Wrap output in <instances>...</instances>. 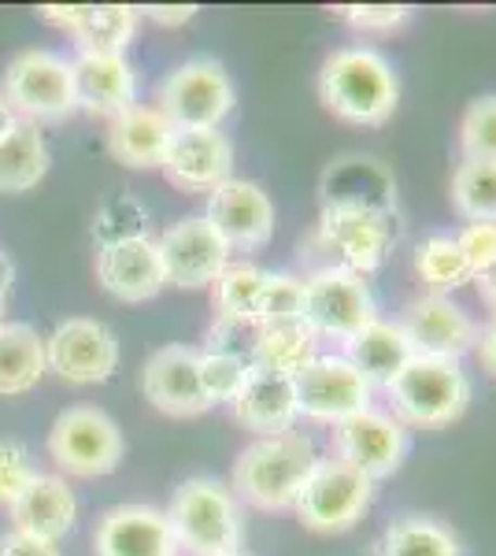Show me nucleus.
Listing matches in <instances>:
<instances>
[{"label": "nucleus", "instance_id": "obj_1", "mask_svg": "<svg viewBox=\"0 0 496 556\" xmlns=\"http://www.w3.org/2000/svg\"><path fill=\"white\" fill-rule=\"evenodd\" d=\"M319 97L338 119L382 127L400 101V78L371 45H345L319 67Z\"/></svg>", "mask_w": 496, "mask_h": 556}, {"label": "nucleus", "instance_id": "obj_2", "mask_svg": "<svg viewBox=\"0 0 496 556\" xmlns=\"http://www.w3.org/2000/svg\"><path fill=\"white\" fill-rule=\"evenodd\" d=\"M319 450L308 434L285 430V434L256 438L233 464V493L238 501L264 508V513H282L293 508L301 497L304 482L319 468Z\"/></svg>", "mask_w": 496, "mask_h": 556}, {"label": "nucleus", "instance_id": "obj_3", "mask_svg": "<svg viewBox=\"0 0 496 556\" xmlns=\"http://www.w3.org/2000/svg\"><path fill=\"white\" fill-rule=\"evenodd\" d=\"M170 531H175L178 549L193 556H227L241 553L245 542V516H241V501L227 482L207 479H186L175 490L167 505Z\"/></svg>", "mask_w": 496, "mask_h": 556}, {"label": "nucleus", "instance_id": "obj_4", "mask_svg": "<svg viewBox=\"0 0 496 556\" xmlns=\"http://www.w3.org/2000/svg\"><path fill=\"white\" fill-rule=\"evenodd\" d=\"M0 97L20 123H60L78 112L71 60L52 49H23L0 75Z\"/></svg>", "mask_w": 496, "mask_h": 556}, {"label": "nucleus", "instance_id": "obj_5", "mask_svg": "<svg viewBox=\"0 0 496 556\" xmlns=\"http://www.w3.org/2000/svg\"><path fill=\"white\" fill-rule=\"evenodd\" d=\"M385 390L393 397V416L404 427H448L471 405L467 371L459 361H437V356H411V364Z\"/></svg>", "mask_w": 496, "mask_h": 556}, {"label": "nucleus", "instance_id": "obj_6", "mask_svg": "<svg viewBox=\"0 0 496 556\" xmlns=\"http://www.w3.org/2000/svg\"><path fill=\"white\" fill-rule=\"evenodd\" d=\"M319 241L330 256H338V267L367 278L390 260L396 245L393 212L359 201H327L319 219Z\"/></svg>", "mask_w": 496, "mask_h": 556}, {"label": "nucleus", "instance_id": "obj_7", "mask_svg": "<svg viewBox=\"0 0 496 556\" xmlns=\"http://www.w3.org/2000/svg\"><path fill=\"white\" fill-rule=\"evenodd\" d=\"M233 83L227 67L212 56H193L178 64L160 83L156 108L175 130H219V123L233 112Z\"/></svg>", "mask_w": 496, "mask_h": 556}, {"label": "nucleus", "instance_id": "obj_8", "mask_svg": "<svg viewBox=\"0 0 496 556\" xmlns=\"http://www.w3.org/2000/svg\"><path fill=\"white\" fill-rule=\"evenodd\" d=\"M126 453L123 430L104 408L71 405L49 430V456L60 471L75 479H101L119 468Z\"/></svg>", "mask_w": 496, "mask_h": 556}, {"label": "nucleus", "instance_id": "obj_9", "mask_svg": "<svg viewBox=\"0 0 496 556\" xmlns=\"http://www.w3.org/2000/svg\"><path fill=\"white\" fill-rule=\"evenodd\" d=\"M378 319L371 286L338 264H327L304 278V323L315 338L348 342L352 334Z\"/></svg>", "mask_w": 496, "mask_h": 556}, {"label": "nucleus", "instance_id": "obj_10", "mask_svg": "<svg viewBox=\"0 0 496 556\" xmlns=\"http://www.w3.org/2000/svg\"><path fill=\"white\" fill-rule=\"evenodd\" d=\"M371 501H374V482L333 456V460H319V468L304 482L293 513L308 531L338 534L356 527L367 508H371Z\"/></svg>", "mask_w": 496, "mask_h": 556}, {"label": "nucleus", "instance_id": "obj_11", "mask_svg": "<svg viewBox=\"0 0 496 556\" xmlns=\"http://www.w3.org/2000/svg\"><path fill=\"white\" fill-rule=\"evenodd\" d=\"M44 364L71 386L107 382L119 367V338L101 319L71 316L44 338Z\"/></svg>", "mask_w": 496, "mask_h": 556}, {"label": "nucleus", "instance_id": "obj_12", "mask_svg": "<svg viewBox=\"0 0 496 556\" xmlns=\"http://www.w3.org/2000/svg\"><path fill=\"white\" fill-rule=\"evenodd\" d=\"M293 386H296V408H301V416L319 419V424L330 427L345 424V419L371 408V393H374V386L345 356H333V353L315 356L293 379Z\"/></svg>", "mask_w": 496, "mask_h": 556}, {"label": "nucleus", "instance_id": "obj_13", "mask_svg": "<svg viewBox=\"0 0 496 556\" xmlns=\"http://www.w3.org/2000/svg\"><path fill=\"white\" fill-rule=\"evenodd\" d=\"M160 260H164L167 286L178 290H204L215 286V278L227 271L230 249L219 238V230L204 219V215H186V219L170 223L164 235L156 238Z\"/></svg>", "mask_w": 496, "mask_h": 556}, {"label": "nucleus", "instance_id": "obj_14", "mask_svg": "<svg viewBox=\"0 0 496 556\" xmlns=\"http://www.w3.org/2000/svg\"><path fill=\"white\" fill-rule=\"evenodd\" d=\"M338 438V460H345L348 468L367 475L371 482L390 479L408 456V427L393 416V412L367 408L359 416L345 419L333 430Z\"/></svg>", "mask_w": 496, "mask_h": 556}, {"label": "nucleus", "instance_id": "obj_15", "mask_svg": "<svg viewBox=\"0 0 496 556\" xmlns=\"http://www.w3.org/2000/svg\"><path fill=\"white\" fill-rule=\"evenodd\" d=\"M204 219L219 230L230 253H256L275 235V201L259 182L230 178L215 193H207Z\"/></svg>", "mask_w": 496, "mask_h": 556}, {"label": "nucleus", "instance_id": "obj_16", "mask_svg": "<svg viewBox=\"0 0 496 556\" xmlns=\"http://www.w3.org/2000/svg\"><path fill=\"white\" fill-rule=\"evenodd\" d=\"M201 353L189 345H164L145 361L141 371V393L152 408H160L164 416L189 419L204 416L212 408V401L204 397L201 386Z\"/></svg>", "mask_w": 496, "mask_h": 556}, {"label": "nucleus", "instance_id": "obj_17", "mask_svg": "<svg viewBox=\"0 0 496 556\" xmlns=\"http://www.w3.org/2000/svg\"><path fill=\"white\" fill-rule=\"evenodd\" d=\"M160 172L182 193H215L233 178V146L222 130H175Z\"/></svg>", "mask_w": 496, "mask_h": 556}, {"label": "nucleus", "instance_id": "obj_18", "mask_svg": "<svg viewBox=\"0 0 496 556\" xmlns=\"http://www.w3.org/2000/svg\"><path fill=\"white\" fill-rule=\"evenodd\" d=\"M44 23L60 26L75 38L78 52H112L126 56V45L138 34L141 8L133 4H44L38 8Z\"/></svg>", "mask_w": 496, "mask_h": 556}, {"label": "nucleus", "instance_id": "obj_19", "mask_svg": "<svg viewBox=\"0 0 496 556\" xmlns=\"http://www.w3.org/2000/svg\"><path fill=\"white\" fill-rule=\"evenodd\" d=\"M97 556H178L167 513L152 505H115L97 519Z\"/></svg>", "mask_w": 496, "mask_h": 556}, {"label": "nucleus", "instance_id": "obj_20", "mask_svg": "<svg viewBox=\"0 0 496 556\" xmlns=\"http://www.w3.org/2000/svg\"><path fill=\"white\" fill-rule=\"evenodd\" d=\"M411 338L415 356H437V361H459L467 349L478 342V327L467 316V308H459L453 298H427L411 301L408 316L400 323Z\"/></svg>", "mask_w": 496, "mask_h": 556}, {"label": "nucleus", "instance_id": "obj_21", "mask_svg": "<svg viewBox=\"0 0 496 556\" xmlns=\"http://www.w3.org/2000/svg\"><path fill=\"white\" fill-rule=\"evenodd\" d=\"M97 282L123 304L152 301L167 286L164 260H160L156 238L123 241V245L97 249Z\"/></svg>", "mask_w": 496, "mask_h": 556}, {"label": "nucleus", "instance_id": "obj_22", "mask_svg": "<svg viewBox=\"0 0 496 556\" xmlns=\"http://www.w3.org/2000/svg\"><path fill=\"white\" fill-rule=\"evenodd\" d=\"M8 516H12L15 534L60 545L63 538L75 531L78 497L63 475H38V479L23 490V497L8 508Z\"/></svg>", "mask_w": 496, "mask_h": 556}, {"label": "nucleus", "instance_id": "obj_23", "mask_svg": "<svg viewBox=\"0 0 496 556\" xmlns=\"http://www.w3.org/2000/svg\"><path fill=\"white\" fill-rule=\"evenodd\" d=\"M71 71H75V101L82 112L115 119L126 108H133L138 75H133L126 56H112V52H78V56L71 60Z\"/></svg>", "mask_w": 496, "mask_h": 556}, {"label": "nucleus", "instance_id": "obj_24", "mask_svg": "<svg viewBox=\"0 0 496 556\" xmlns=\"http://www.w3.org/2000/svg\"><path fill=\"white\" fill-rule=\"evenodd\" d=\"M170 138H175V127L156 104H133L107 123V152L133 172L164 164Z\"/></svg>", "mask_w": 496, "mask_h": 556}, {"label": "nucleus", "instance_id": "obj_25", "mask_svg": "<svg viewBox=\"0 0 496 556\" xmlns=\"http://www.w3.org/2000/svg\"><path fill=\"white\" fill-rule=\"evenodd\" d=\"M230 408H233V416H238V424L259 438L285 434V430H293V424L301 419L293 379L256 371V367L249 371V379L241 386L238 397H233Z\"/></svg>", "mask_w": 496, "mask_h": 556}, {"label": "nucleus", "instance_id": "obj_26", "mask_svg": "<svg viewBox=\"0 0 496 556\" xmlns=\"http://www.w3.org/2000/svg\"><path fill=\"white\" fill-rule=\"evenodd\" d=\"M411 356L415 349L408 330L390 319H371L345 342V361L371 386H390L411 364Z\"/></svg>", "mask_w": 496, "mask_h": 556}, {"label": "nucleus", "instance_id": "obj_27", "mask_svg": "<svg viewBox=\"0 0 496 556\" xmlns=\"http://www.w3.org/2000/svg\"><path fill=\"white\" fill-rule=\"evenodd\" d=\"M315 356H319V338L311 334L304 319L264 323V327H256V338L249 345V367L267 375H285V379H296Z\"/></svg>", "mask_w": 496, "mask_h": 556}, {"label": "nucleus", "instance_id": "obj_28", "mask_svg": "<svg viewBox=\"0 0 496 556\" xmlns=\"http://www.w3.org/2000/svg\"><path fill=\"white\" fill-rule=\"evenodd\" d=\"M49 364H44V338L38 327L20 319L0 323V397H23L38 390Z\"/></svg>", "mask_w": 496, "mask_h": 556}, {"label": "nucleus", "instance_id": "obj_29", "mask_svg": "<svg viewBox=\"0 0 496 556\" xmlns=\"http://www.w3.org/2000/svg\"><path fill=\"white\" fill-rule=\"evenodd\" d=\"M49 146L34 123H15L8 138H0V193H26L49 175Z\"/></svg>", "mask_w": 496, "mask_h": 556}, {"label": "nucleus", "instance_id": "obj_30", "mask_svg": "<svg viewBox=\"0 0 496 556\" xmlns=\"http://www.w3.org/2000/svg\"><path fill=\"white\" fill-rule=\"evenodd\" d=\"M378 556H463V545L434 516H400L378 538Z\"/></svg>", "mask_w": 496, "mask_h": 556}, {"label": "nucleus", "instance_id": "obj_31", "mask_svg": "<svg viewBox=\"0 0 496 556\" xmlns=\"http://www.w3.org/2000/svg\"><path fill=\"white\" fill-rule=\"evenodd\" d=\"M264 282H267V271L249 260H238V264H227V271L215 278V293H212V304H215V319L219 323H256V304H259V293H264Z\"/></svg>", "mask_w": 496, "mask_h": 556}, {"label": "nucleus", "instance_id": "obj_32", "mask_svg": "<svg viewBox=\"0 0 496 556\" xmlns=\"http://www.w3.org/2000/svg\"><path fill=\"white\" fill-rule=\"evenodd\" d=\"M415 271H419L427 290L437 293V298H448L459 286L474 282L471 264L459 253V241L453 235H430L427 241H419V249H415Z\"/></svg>", "mask_w": 496, "mask_h": 556}, {"label": "nucleus", "instance_id": "obj_33", "mask_svg": "<svg viewBox=\"0 0 496 556\" xmlns=\"http://www.w3.org/2000/svg\"><path fill=\"white\" fill-rule=\"evenodd\" d=\"M152 238V215L138 197L130 193H112L93 215V241L97 249L123 245V241Z\"/></svg>", "mask_w": 496, "mask_h": 556}, {"label": "nucleus", "instance_id": "obj_34", "mask_svg": "<svg viewBox=\"0 0 496 556\" xmlns=\"http://www.w3.org/2000/svg\"><path fill=\"white\" fill-rule=\"evenodd\" d=\"M453 204L467 223H496V164L493 160H463L453 175Z\"/></svg>", "mask_w": 496, "mask_h": 556}, {"label": "nucleus", "instance_id": "obj_35", "mask_svg": "<svg viewBox=\"0 0 496 556\" xmlns=\"http://www.w3.org/2000/svg\"><path fill=\"white\" fill-rule=\"evenodd\" d=\"M201 386L204 397L215 405H233V397L241 393V386L249 379V361L238 353H222V349H204L201 353Z\"/></svg>", "mask_w": 496, "mask_h": 556}, {"label": "nucleus", "instance_id": "obj_36", "mask_svg": "<svg viewBox=\"0 0 496 556\" xmlns=\"http://www.w3.org/2000/svg\"><path fill=\"white\" fill-rule=\"evenodd\" d=\"M304 319V278L285 271H267L264 293L256 304V323H293Z\"/></svg>", "mask_w": 496, "mask_h": 556}, {"label": "nucleus", "instance_id": "obj_37", "mask_svg": "<svg viewBox=\"0 0 496 556\" xmlns=\"http://www.w3.org/2000/svg\"><path fill=\"white\" fill-rule=\"evenodd\" d=\"M459 146L463 160H493L496 164V93L478 97L459 123Z\"/></svg>", "mask_w": 496, "mask_h": 556}, {"label": "nucleus", "instance_id": "obj_38", "mask_svg": "<svg viewBox=\"0 0 496 556\" xmlns=\"http://www.w3.org/2000/svg\"><path fill=\"white\" fill-rule=\"evenodd\" d=\"M34 456L15 438H0V508H12L23 497V490L38 479Z\"/></svg>", "mask_w": 496, "mask_h": 556}, {"label": "nucleus", "instance_id": "obj_39", "mask_svg": "<svg viewBox=\"0 0 496 556\" xmlns=\"http://www.w3.org/2000/svg\"><path fill=\"white\" fill-rule=\"evenodd\" d=\"M348 26L364 34H390V30H400L404 23L411 20V8L408 4H348L341 8Z\"/></svg>", "mask_w": 496, "mask_h": 556}, {"label": "nucleus", "instance_id": "obj_40", "mask_svg": "<svg viewBox=\"0 0 496 556\" xmlns=\"http://www.w3.org/2000/svg\"><path fill=\"white\" fill-rule=\"evenodd\" d=\"M459 241V253L467 256L474 275H482L485 267L496 264V223L493 219H482V223H467L463 230L456 235Z\"/></svg>", "mask_w": 496, "mask_h": 556}, {"label": "nucleus", "instance_id": "obj_41", "mask_svg": "<svg viewBox=\"0 0 496 556\" xmlns=\"http://www.w3.org/2000/svg\"><path fill=\"white\" fill-rule=\"evenodd\" d=\"M0 556H60L56 545L38 542V538H26V534H4L0 538Z\"/></svg>", "mask_w": 496, "mask_h": 556}, {"label": "nucleus", "instance_id": "obj_42", "mask_svg": "<svg viewBox=\"0 0 496 556\" xmlns=\"http://www.w3.org/2000/svg\"><path fill=\"white\" fill-rule=\"evenodd\" d=\"M145 15L156 26H186L196 15V4H152L145 8Z\"/></svg>", "mask_w": 496, "mask_h": 556}, {"label": "nucleus", "instance_id": "obj_43", "mask_svg": "<svg viewBox=\"0 0 496 556\" xmlns=\"http://www.w3.org/2000/svg\"><path fill=\"white\" fill-rule=\"evenodd\" d=\"M478 356H482V364H485V371H493L496 375V316L485 323V330L478 334Z\"/></svg>", "mask_w": 496, "mask_h": 556}, {"label": "nucleus", "instance_id": "obj_44", "mask_svg": "<svg viewBox=\"0 0 496 556\" xmlns=\"http://www.w3.org/2000/svg\"><path fill=\"white\" fill-rule=\"evenodd\" d=\"M12 282H15V264L8 260V253H0V308H4L8 293H12Z\"/></svg>", "mask_w": 496, "mask_h": 556}, {"label": "nucleus", "instance_id": "obj_45", "mask_svg": "<svg viewBox=\"0 0 496 556\" xmlns=\"http://www.w3.org/2000/svg\"><path fill=\"white\" fill-rule=\"evenodd\" d=\"M474 282H478V290H482V298L496 308V264L485 267L482 275H474Z\"/></svg>", "mask_w": 496, "mask_h": 556}, {"label": "nucleus", "instance_id": "obj_46", "mask_svg": "<svg viewBox=\"0 0 496 556\" xmlns=\"http://www.w3.org/2000/svg\"><path fill=\"white\" fill-rule=\"evenodd\" d=\"M15 115H12V108L4 104V97H0V138H8V134H12V127H15Z\"/></svg>", "mask_w": 496, "mask_h": 556}, {"label": "nucleus", "instance_id": "obj_47", "mask_svg": "<svg viewBox=\"0 0 496 556\" xmlns=\"http://www.w3.org/2000/svg\"><path fill=\"white\" fill-rule=\"evenodd\" d=\"M227 556H249V553H245V549H241V553H227Z\"/></svg>", "mask_w": 496, "mask_h": 556}]
</instances>
